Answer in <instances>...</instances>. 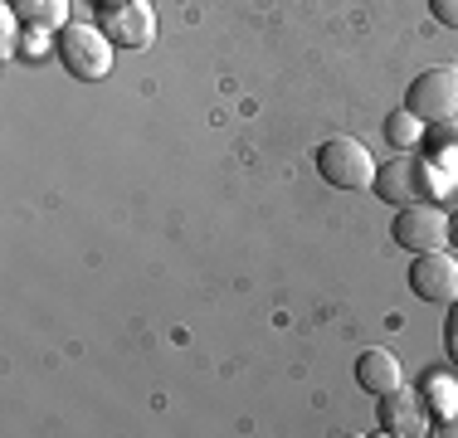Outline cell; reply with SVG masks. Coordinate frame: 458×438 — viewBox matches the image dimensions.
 <instances>
[{"label": "cell", "instance_id": "cell-1", "mask_svg": "<svg viewBox=\"0 0 458 438\" xmlns=\"http://www.w3.org/2000/svg\"><path fill=\"white\" fill-rule=\"evenodd\" d=\"M370 190L400 210V205H420L424 195H444V181H439V171L429 166V156L405 151V156L386 161V166L376 171V185H370Z\"/></svg>", "mask_w": 458, "mask_h": 438}, {"label": "cell", "instance_id": "cell-2", "mask_svg": "<svg viewBox=\"0 0 458 438\" xmlns=\"http://www.w3.org/2000/svg\"><path fill=\"white\" fill-rule=\"evenodd\" d=\"M113 54H117V44L107 39L103 25H64L59 29V59L83 83L107 79L113 73Z\"/></svg>", "mask_w": 458, "mask_h": 438}, {"label": "cell", "instance_id": "cell-3", "mask_svg": "<svg viewBox=\"0 0 458 438\" xmlns=\"http://www.w3.org/2000/svg\"><path fill=\"white\" fill-rule=\"evenodd\" d=\"M318 171L332 190H370L376 185V156L356 137H327L318 147Z\"/></svg>", "mask_w": 458, "mask_h": 438}, {"label": "cell", "instance_id": "cell-4", "mask_svg": "<svg viewBox=\"0 0 458 438\" xmlns=\"http://www.w3.org/2000/svg\"><path fill=\"white\" fill-rule=\"evenodd\" d=\"M405 107L424 127L454 122L458 117V63H434V69H424L420 79L410 83Z\"/></svg>", "mask_w": 458, "mask_h": 438}, {"label": "cell", "instance_id": "cell-5", "mask_svg": "<svg viewBox=\"0 0 458 438\" xmlns=\"http://www.w3.org/2000/svg\"><path fill=\"white\" fill-rule=\"evenodd\" d=\"M400 248L410 254H429V248H449L454 244V215L439 210V205L420 200V205H400L395 224H390Z\"/></svg>", "mask_w": 458, "mask_h": 438}, {"label": "cell", "instance_id": "cell-6", "mask_svg": "<svg viewBox=\"0 0 458 438\" xmlns=\"http://www.w3.org/2000/svg\"><path fill=\"white\" fill-rule=\"evenodd\" d=\"M410 288H414V298H420V302L454 307V302H458V258L449 254V248H429V254H414Z\"/></svg>", "mask_w": 458, "mask_h": 438}, {"label": "cell", "instance_id": "cell-7", "mask_svg": "<svg viewBox=\"0 0 458 438\" xmlns=\"http://www.w3.org/2000/svg\"><path fill=\"white\" fill-rule=\"evenodd\" d=\"M103 29L123 49H147L157 39V10H151V0H113L103 10Z\"/></svg>", "mask_w": 458, "mask_h": 438}, {"label": "cell", "instance_id": "cell-8", "mask_svg": "<svg viewBox=\"0 0 458 438\" xmlns=\"http://www.w3.org/2000/svg\"><path fill=\"white\" fill-rule=\"evenodd\" d=\"M380 429L395 434V438H420L429 434V404H424L420 390H390L380 394Z\"/></svg>", "mask_w": 458, "mask_h": 438}, {"label": "cell", "instance_id": "cell-9", "mask_svg": "<svg viewBox=\"0 0 458 438\" xmlns=\"http://www.w3.org/2000/svg\"><path fill=\"white\" fill-rule=\"evenodd\" d=\"M356 385H361L366 394H376V400L405 385V370H400L395 350H386V346L361 350V360H356Z\"/></svg>", "mask_w": 458, "mask_h": 438}, {"label": "cell", "instance_id": "cell-10", "mask_svg": "<svg viewBox=\"0 0 458 438\" xmlns=\"http://www.w3.org/2000/svg\"><path fill=\"white\" fill-rule=\"evenodd\" d=\"M15 15L30 29H64L69 25V0H10Z\"/></svg>", "mask_w": 458, "mask_h": 438}, {"label": "cell", "instance_id": "cell-11", "mask_svg": "<svg viewBox=\"0 0 458 438\" xmlns=\"http://www.w3.org/2000/svg\"><path fill=\"white\" fill-rule=\"evenodd\" d=\"M429 166L439 171V181H444V190H449V181H454V166H458V117L454 122H439L434 127V137H429Z\"/></svg>", "mask_w": 458, "mask_h": 438}, {"label": "cell", "instance_id": "cell-12", "mask_svg": "<svg viewBox=\"0 0 458 438\" xmlns=\"http://www.w3.org/2000/svg\"><path fill=\"white\" fill-rule=\"evenodd\" d=\"M386 137H390V147H400V151H414L424 141V122L410 113V107H400V113H390V122H386Z\"/></svg>", "mask_w": 458, "mask_h": 438}, {"label": "cell", "instance_id": "cell-13", "mask_svg": "<svg viewBox=\"0 0 458 438\" xmlns=\"http://www.w3.org/2000/svg\"><path fill=\"white\" fill-rule=\"evenodd\" d=\"M0 49L5 54H15V44H20V15H15V5H5V15H0Z\"/></svg>", "mask_w": 458, "mask_h": 438}, {"label": "cell", "instance_id": "cell-14", "mask_svg": "<svg viewBox=\"0 0 458 438\" xmlns=\"http://www.w3.org/2000/svg\"><path fill=\"white\" fill-rule=\"evenodd\" d=\"M429 10H434V20H439V25L458 29V0H429Z\"/></svg>", "mask_w": 458, "mask_h": 438}, {"label": "cell", "instance_id": "cell-15", "mask_svg": "<svg viewBox=\"0 0 458 438\" xmlns=\"http://www.w3.org/2000/svg\"><path fill=\"white\" fill-rule=\"evenodd\" d=\"M444 346H449V356L458 360V302H454V312H449V322H444Z\"/></svg>", "mask_w": 458, "mask_h": 438}, {"label": "cell", "instance_id": "cell-16", "mask_svg": "<svg viewBox=\"0 0 458 438\" xmlns=\"http://www.w3.org/2000/svg\"><path fill=\"white\" fill-rule=\"evenodd\" d=\"M454 244H458V215H454Z\"/></svg>", "mask_w": 458, "mask_h": 438}]
</instances>
